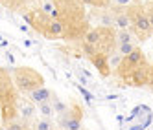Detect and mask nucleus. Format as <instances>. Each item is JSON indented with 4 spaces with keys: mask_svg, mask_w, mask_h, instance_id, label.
<instances>
[{
    "mask_svg": "<svg viewBox=\"0 0 153 130\" xmlns=\"http://www.w3.org/2000/svg\"><path fill=\"white\" fill-rule=\"evenodd\" d=\"M11 79H13V84L17 92L20 93H30L41 86H45V77L31 66H19V68H13L11 70Z\"/></svg>",
    "mask_w": 153,
    "mask_h": 130,
    "instance_id": "nucleus-1",
    "label": "nucleus"
},
{
    "mask_svg": "<svg viewBox=\"0 0 153 130\" xmlns=\"http://www.w3.org/2000/svg\"><path fill=\"white\" fill-rule=\"evenodd\" d=\"M126 13L129 17V22H131V31L135 33V37H138L140 40H146L153 31L149 26V20H148V13H146V7H142L138 4H129L126 7Z\"/></svg>",
    "mask_w": 153,
    "mask_h": 130,
    "instance_id": "nucleus-2",
    "label": "nucleus"
},
{
    "mask_svg": "<svg viewBox=\"0 0 153 130\" xmlns=\"http://www.w3.org/2000/svg\"><path fill=\"white\" fill-rule=\"evenodd\" d=\"M142 62H146V57H144V53H142V50L137 46L129 55L124 57V61H122V64H120V68L116 70V73L120 75V79H126L127 75L133 72L135 68H138Z\"/></svg>",
    "mask_w": 153,
    "mask_h": 130,
    "instance_id": "nucleus-3",
    "label": "nucleus"
},
{
    "mask_svg": "<svg viewBox=\"0 0 153 130\" xmlns=\"http://www.w3.org/2000/svg\"><path fill=\"white\" fill-rule=\"evenodd\" d=\"M81 117H83L81 106L74 104L72 108H68L67 114L59 115V125L65 130H81Z\"/></svg>",
    "mask_w": 153,
    "mask_h": 130,
    "instance_id": "nucleus-4",
    "label": "nucleus"
},
{
    "mask_svg": "<svg viewBox=\"0 0 153 130\" xmlns=\"http://www.w3.org/2000/svg\"><path fill=\"white\" fill-rule=\"evenodd\" d=\"M149 72H151V66L148 62H142L140 66L135 68L124 81L127 84H131V86H146V84H149Z\"/></svg>",
    "mask_w": 153,
    "mask_h": 130,
    "instance_id": "nucleus-5",
    "label": "nucleus"
},
{
    "mask_svg": "<svg viewBox=\"0 0 153 130\" xmlns=\"http://www.w3.org/2000/svg\"><path fill=\"white\" fill-rule=\"evenodd\" d=\"M41 35L48 39V40H57V39H65V26L59 18L52 17L48 20V24L45 26V29L41 31Z\"/></svg>",
    "mask_w": 153,
    "mask_h": 130,
    "instance_id": "nucleus-6",
    "label": "nucleus"
},
{
    "mask_svg": "<svg viewBox=\"0 0 153 130\" xmlns=\"http://www.w3.org/2000/svg\"><path fill=\"white\" fill-rule=\"evenodd\" d=\"M83 44L87 46H92L96 51L102 44V28H89L83 33Z\"/></svg>",
    "mask_w": 153,
    "mask_h": 130,
    "instance_id": "nucleus-7",
    "label": "nucleus"
},
{
    "mask_svg": "<svg viewBox=\"0 0 153 130\" xmlns=\"http://www.w3.org/2000/svg\"><path fill=\"white\" fill-rule=\"evenodd\" d=\"M91 62L94 64V68L100 72L103 77H107V75L111 73V70H109V64H107V55H105V53H102V51L92 53V55H91Z\"/></svg>",
    "mask_w": 153,
    "mask_h": 130,
    "instance_id": "nucleus-8",
    "label": "nucleus"
},
{
    "mask_svg": "<svg viewBox=\"0 0 153 130\" xmlns=\"http://www.w3.org/2000/svg\"><path fill=\"white\" fill-rule=\"evenodd\" d=\"M52 95H53V92H52L50 88H46V86H41V88H37V90H33V92L28 93V99H30L31 103L39 104V103H42V101H50Z\"/></svg>",
    "mask_w": 153,
    "mask_h": 130,
    "instance_id": "nucleus-9",
    "label": "nucleus"
},
{
    "mask_svg": "<svg viewBox=\"0 0 153 130\" xmlns=\"http://www.w3.org/2000/svg\"><path fill=\"white\" fill-rule=\"evenodd\" d=\"M19 117L28 125L33 123L35 121V106L30 103H20L19 104Z\"/></svg>",
    "mask_w": 153,
    "mask_h": 130,
    "instance_id": "nucleus-10",
    "label": "nucleus"
},
{
    "mask_svg": "<svg viewBox=\"0 0 153 130\" xmlns=\"http://www.w3.org/2000/svg\"><path fill=\"white\" fill-rule=\"evenodd\" d=\"M114 37H116V44H137L135 42V33L129 28L127 29H116Z\"/></svg>",
    "mask_w": 153,
    "mask_h": 130,
    "instance_id": "nucleus-11",
    "label": "nucleus"
},
{
    "mask_svg": "<svg viewBox=\"0 0 153 130\" xmlns=\"http://www.w3.org/2000/svg\"><path fill=\"white\" fill-rule=\"evenodd\" d=\"M122 61H124V57H122V53H120L118 50L111 51V53L107 55V64H109V70H111V72H116V70L120 68V64H122Z\"/></svg>",
    "mask_w": 153,
    "mask_h": 130,
    "instance_id": "nucleus-12",
    "label": "nucleus"
},
{
    "mask_svg": "<svg viewBox=\"0 0 153 130\" xmlns=\"http://www.w3.org/2000/svg\"><path fill=\"white\" fill-rule=\"evenodd\" d=\"M114 28H116V29H127V28H131L129 17H127L126 11H118V13H114Z\"/></svg>",
    "mask_w": 153,
    "mask_h": 130,
    "instance_id": "nucleus-13",
    "label": "nucleus"
},
{
    "mask_svg": "<svg viewBox=\"0 0 153 130\" xmlns=\"http://www.w3.org/2000/svg\"><path fill=\"white\" fill-rule=\"evenodd\" d=\"M37 110H39V114H41L42 117H48V119H52L53 115H56V110H53L52 99H50V101H42V103H39V104H37Z\"/></svg>",
    "mask_w": 153,
    "mask_h": 130,
    "instance_id": "nucleus-14",
    "label": "nucleus"
},
{
    "mask_svg": "<svg viewBox=\"0 0 153 130\" xmlns=\"http://www.w3.org/2000/svg\"><path fill=\"white\" fill-rule=\"evenodd\" d=\"M52 104H53V110H56V115L59 117V115H63V114H67L68 112V106L67 104H65L61 99H59V97L56 95V93H53L52 95Z\"/></svg>",
    "mask_w": 153,
    "mask_h": 130,
    "instance_id": "nucleus-15",
    "label": "nucleus"
},
{
    "mask_svg": "<svg viewBox=\"0 0 153 130\" xmlns=\"http://www.w3.org/2000/svg\"><path fill=\"white\" fill-rule=\"evenodd\" d=\"M4 125H6V130H30L28 123H24L20 117H15V119H11V121H7Z\"/></svg>",
    "mask_w": 153,
    "mask_h": 130,
    "instance_id": "nucleus-16",
    "label": "nucleus"
},
{
    "mask_svg": "<svg viewBox=\"0 0 153 130\" xmlns=\"http://www.w3.org/2000/svg\"><path fill=\"white\" fill-rule=\"evenodd\" d=\"M31 130H53V123H52V119L42 117V119H37V121H33V126H31Z\"/></svg>",
    "mask_w": 153,
    "mask_h": 130,
    "instance_id": "nucleus-17",
    "label": "nucleus"
},
{
    "mask_svg": "<svg viewBox=\"0 0 153 130\" xmlns=\"http://www.w3.org/2000/svg\"><path fill=\"white\" fill-rule=\"evenodd\" d=\"M98 20H100V26L102 28H114V13H102L100 17H98Z\"/></svg>",
    "mask_w": 153,
    "mask_h": 130,
    "instance_id": "nucleus-18",
    "label": "nucleus"
},
{
    "mask_svg": "<svg viewBox=\"0 0 153 130\" xmlns=\"http://www.w3.org/2000/svg\"><path fill=\"white\" fill-rule=\"evenodd\" d=\"M137 48V44H116V50L122 53V57H126V55H129L131 51H133Z\"/></svg>",
    "mask_w": 153,
    "mask_h": 130,
    "instance_id": "nucleus-19",
    "label": "nucleus"
},
{
    "mask_svg": "<svg viewBox=\"0 0 153 130\" xmlns=\"http://www.w3.org/2000/svg\"><path fill=\"white\" fill-rule=\"evenodd\" d=\"M81 4L85 6H94V7H105V4L102 2V0H79Z\"/></svg>",
    "mask_w": 153,
    "mask_h": 130,
    "instance_id": "nucleus-20",
    "label": "nucleus"
},
{
    "mask_svg": "<svg viewBox=\"0 0 153 130\" xmlns=\"http://www.w3.org/2000/svg\"><path fill=\"white\" fill-rule=\"evenodd\" d=\"M146 13H148V20H149V26H151V31H153V6L146 7Z\"/></svg>",
    "mask_w": 153,
    "mask_h": 130,
    "instance_id": "nucleus-21",
    "label": "nucleus"
},
{
    "mask_svg": "<svg viewBox=\"0 0 153 130\" xmlns=\"http://www.w3.org/2000/svg\"><path fill=\"white\" fill-rule=\"evenodd\" d=\"M113 4L118 6V7H127L131 4V0H113Z\"/></svg>",
    "mask_w": 153,
    "mask_h": 130,
    "instance_id": "nucleus-22",
    "label": "nucleus"
},
{
    "mask_svg": "<svg viewBox=\"0 0 153 130\" xmlns=\"http://www.w3.org/2000/svg\"><path fill=\"white\" fill-rule=\"evenodd\" d=\"M6 59H7V62H9V64H15V57H13L9 51H6Z\"/></svg>",
    "mask_w": 153,
    "mask_h": 130,
    "instance_id": "nucleus-23",
    "label": "nucleus"
},
{
    "mask_svg": "<svg viewBox=\"0 0 153 130\" xmlns=\"http://www.w3.org/2000/svg\"><path fill=\"white\" fill-rule=\"evenodd\" d=\"M13 2H17V0H4V4H7V6H11Z\"/></svg>",
    "mask_w": 153,
    "mask_h": 130,
    "instance_id": "nucleus-24",
    "label": "nucleus"
},
{
    "mask_svg": "<svg viewBox=\"0 0 153 130\" xmlns=\"http://www.w3.org/2000/svg\"><path fill=\"white\" fill-rule=\"evenodd\" d=\"M102 2H103V4H105V6H107V4H109V0H102Z\"/></svg>",
    "mask_w": 153,
    "mask_h": 130,
    "instance_id": "nucleus-25",
    "label": "nucleus"
},
{
    "mask_svg": "<svg viewBox=\"0 0 153 130\" xmlns=\"http://www.w3.org/2000/svg\"><path fill=\"white\" fill-rule=\"evenodd\" d=\"M2 72H4V68H0V77H2Z\"/></svg>",
    "mask_w": 153,
    "mask_h": 130,
    "instance_id": "nucleus-26",
    "label": "nucleus"
},
{
    "mask_svg": "<svg viewBox=\"0 0 153 130\" xmlns=\"http://www.w3.org/2000/svg\"><path fill=\"white\" fill-rule=\"evenodd\" d=\"M53 130H59V128H53Z\"/></svg>",
    "mask_w": 153,
    "mask_h": 130,
    "instance_id": "nucleus-27",
    "label": "nucleus"
},
{
    "mask_svg": "<svg viewBox=\"0 0 153 130\" xmlns=\"http://www.w3.org/2000/svg\"><path fill=\"white\" fill-rule=\"evenodd\" d=\"M0 68H2V66H0Z\"/></svg>",
    "mask_w": 153,
    "mask_h": 130,
    "instance_id": "nucleus-28",
    "label": "nucleus"
}]
</instances>
